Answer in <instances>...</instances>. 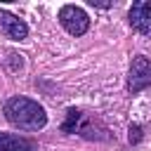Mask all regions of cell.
I'll return each instance as SVG.
<instances>
[{"label": "cell", "mask_w": 151, "mask_h": 151, "mask_svg": "<svg viewBox=\"0 0 151 151\" xmlns=\"http://www.w3.org/2000/svg\"><path fill=\"white\" fill-rule=\"evenodd\" d=\"M0 151H38V146H35V142H31L26 137L0 132Z\"/></svg>", "instance_id": "cell-6"}, {"label": "cell", "mask_w": 151, "mask_h": 151, "mask_svg": "<svg viewBox=\"0 0 151 151\" xmlns=\"http://www.w3.org/2000/svg\"><path fill=\"white\" fill-rule=\"evenodd\" d=\"M59 24L64 26L66 33H71V35H83V33H87V28H90V17L85 14V9H80V7H76V5H64V7L59 9Z\"/></svg>", "instance_id": "cell-3"}, {"label": "cell", "mask_w": 151, "mask_h": 151, "mask_svg": "<svg viewBox=\"0 0 151 151\" xmlns=\"http://www.w3.org/2000/svg\"><path fill=\"white\" fill-rule=\"evenodd\" d=\"M127 139H130V144H139L142 142V125H130V130H127Z\"/></svg>", "instance_id": "cell-8"}, {"label": "cell", "mask_w": 151, "mask_h": 151, "mask_svg": "<svg viewBox=\"0 0 151 151\" xmlns=\"http://www.w3.org/2000/svg\"><path fill=\"white\" fill-rule=\"evenodd\" d=\"M2 113L7 118L9 125L19 127V130H26V132H35V130H42L47 125V113L45 109L28 99V97H12L5 101L2 106Z\"/></svg>", "instance_id": "cell-1"}, {"label": "cell", "mask_w": 151, "mask_h": 151, "mask_svg": "<svg viewBox=\"0 0 151 151\" xmlns=\"http://www.w3.org/2000/svg\"><path fill=\"white\" fill-rule=\"evenodd\" d=\"M144 87H151V59L144 54H137L130 64L127 90H130V94H137Z\"/></svg>", "instance_id": "cell-2"}, {"label": "cell", "mask_w": 151, "mask_h": 151, "mask_svg": "<svg viewBox=\"0 0 151 151\" xmlns=\"http://www.w3.org/2000/svg\"><path fill=\"white\" fill-rule=\"evenodd\" d=\"M87 5L99 7V9H109V7H113V2H104V0H87Z\"/></svg>", "instance_id": "cell-9"}, {"label": "cell", "mask_w": 151, "mask_h": 151, "mask_svg": "<svg viewBox=\"0 0 151 151\" xmlns=\"http://www.w3.org/2000/svg\"><path fill=\"white\" fill-rule=\"evenodd\" d=\"M130 26L142 33V35H151V0H137L130 7Z\"/></svg>", "instance_id": "cell-4"}, {"label": "cell", "mask_w": 151, "mask_h": 151, "mask_svg": "<svg viewBox=\"0 0 151 151\" xmlns=\"http://www.w3.org/2000/svg\"><path fill=\"white\" fill-rule=\"evenodd\" d=\"M0 31L9 38V40H24L28 35V24L5 9H0Z\"/></svg>", "instance_id": "cell-5"}, {"label": "cell", "mask_w": 151, "mask_h": 151, "mask_svg": "<svg viewBox=\"0 0 151 151\" xmlns=\"http://www.w3.org/2000/svg\"><path fill=\"white\" fill-rule=\"evenodd\" d=\"M80 118H83V113H80L78 109H68V111H66V120L61 123V132H66V134L76 132V130H78Z\"/></svg>", "instance_id": "cell-7"}]
</instances>
